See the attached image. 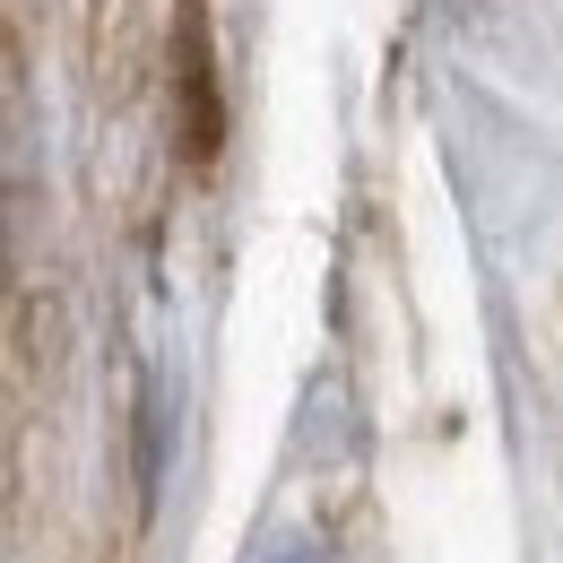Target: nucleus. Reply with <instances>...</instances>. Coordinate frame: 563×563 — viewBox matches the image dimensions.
<instances>
[{
    "label": "nucleus",
    "instance_id": "1",
    "mask_svg": "<svg viewBox=\"0 0 563 563\" xmlns=\"http://www.w3.org/2000/svg\"><path fill=\"white\" fill-rule=\"evenodd\" d=\"M261 563H330V555H321L312 538H286V547H269V555H261Z\"/></svg>",
    "mask_w": 563,
    "mask_h": 563
}]
</instances>
